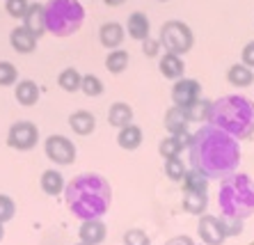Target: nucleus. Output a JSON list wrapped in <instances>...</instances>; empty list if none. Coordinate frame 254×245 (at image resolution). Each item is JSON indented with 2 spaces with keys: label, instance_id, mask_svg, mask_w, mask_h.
Returning <instances> with one entry per match:
<instances>
[{
  "label": "nucleus",
  "instance_id": "obj_1",
  "mask_svg": "<svg viewBox=\"0 0 254 245\" xmlns=\"http://www.w3.org/2000/svg\"><path fill=\"white\" fill-rule=\"evenodd\" d=\"M190 165L206 174L208 179H225L241 163V147L236 138L218 126H201L190 135Z\"/></svg>",
  "mask_w": 254,
  "mask_h": 245
},
{
  "label": "nucleus",
  "instance_id": "obj_2",
  "mask_svg": "<svg viewBox=\"0 0 254 245\" xmlns=\"http://www.w3.org/2000/svg\"><path fill=\"white\" fill-rule=\"evenodd\" d=\"M64 199L78 220H92L110 209L113 190L101 174H78L73 181H69V185H64Z\"/></svg>",
  "mask_w": 254,
  "mask_h": 245
},
{
  "label": "nucleus",
  "instance_id": "obj_3",
  "mask_svg": "<svg viewBox=\"0 0 254 245\" xmlns=\"http://www.w3.org/2000/svg\"><path fill=\"white\" fill-rule=\"evenodd\" d=\"M208 122L238 140L254 133V101L241 94H227L211 103Z\"/></svg>",
  "mask_w": 254,
  "mask_h": 245
},
{
  "label": "nucleus",
  "instance_id": "obj_4",
  "mask_svg": "<svg viewBox=\"0 0 254 245\" xmlns=\"http://www.w3.org/2000/svg\"><path fill=\"white\" fill-rule=\"evenodd\" d=\"M218 206L227 218H250L254 213V181L248 174H227L218 190Z\"/></svg>",
  "mask_w": 254,
  "mask_h": 245
},
{
  "label": "nucleus",
  "instance_id": "obj_5",
  "mask_svg": "<svg viewBox=\"0 0 254 245\" xmlns=\"http://www.w3.org/2000/svg\"><path fill=\"white\" fill-rule=\"evenodd\" d=\"M46 32L55 37H71L85 23V7L78 0H48L44 5Z\"/></svg>",
  "mask_w": 254,
  "mask_h": 245
},
{
  "label": "nucleus",
  "instance_id": "obj_6",
  "mask_svg": "<svg viewBox=\"0 0 254 245\" xmlns=\"http://www.w3.org/2000/svg\"><path fill=\"white\" fill-rule=\"evenodd\" d=\"M160 46L170 51V53H177V55H184L188 53L192 44H195V35L190 30V25L184 23V21H165L163 28H160Z\"/></svg>",
  "mask_w": 254,
  "mask_h": 245
},
{
  "label": "nucleus",
  "instance_id": "obj_7",
  "mask_svg": "<svg viewBox=\"0 0 254 245\" xmlns=\"http://www.w3.org/2000/svg\"><path fill=\"white\" fill-rule=\"evenodd\" d=\"M39 142V128L32 122H16L9 126L7 133V144L16 151H30Z\"/></svg>",
  "mask_w": 254,
  "mask_h": 245
},
{
  "label": "nucleus",
  "instance_id": "obj_8",
  "mask_svg": "<svg viewBox=\"0 0 254 245\" xmlns=\"http://www.w3.org/2000/svg\"><path fill=\"white\" fill-rule=\"evenodd\" d=\"M44 151H46L48 161L58 163V165H71V163L76 161V144L71 142L66 135H51L44 144Z\"/></svg>",
  "mask_w": 254,
  "mask_h": 245
},
{
  "label": "nucleus",
  "instance_id": "obj_9",
  "mask_svg": "<svg viewBox=\"0 0 254 245\" xmlns=\"http://www.w3.org/2000/svg\"><path fill=\"white\" fill-rule=\"evenodd\" d=\"M201 241L206 245H222L227 239V229H225V220L215 218V215H201L199 225H197Z\"/></svg>",
  "mask_w": 254,
  "mask_h": 245
},
{
  "label": "nucleus",
  "instance_id": "obj_10",
  "mask_svg": "<svg viewBox=\"0 0 254 245\" xmlns=\"http://www.w3.org/2000/svg\"><path fill=\"white\" fill-rule=\"evenodd\" d=\"M201 96V85L197 83L195 78H177V83L172 87V101L174 106L186 108L190 103H195L197 99Z\"/></svg>",
  "mask_w": 254,
  "mask_h": 245
},
{
  "label": "nucleus",
  "instance_id": "obj_11",
  "mask_svg": "<svg viewBox=\"0 0 254 245\" xmlns=\"http://www.w3.org/2000/svg\"><path fill=\"white\" fill-rule=\"evenodd\" d=\"M106 234H108V227L106 222L99 220V218H92V220H83L80 229H78V236L83 243H89V245H101L106 241Z\"/></svg>",
  "mask_w": 254,
  "mask_h": 245
},
{
  "label": "nucleus",
  "instance_id": "obj_12",
  "mask_svg": "<svg viewBox=\"0 0 254 245\" xmlns=\"http://www.w3.org/2000/svg\"><path fill=\"white\" fill-rule=\"evenodd\" d=\"M21 21H23L25 28L39 39V37L46 32V14H44V5L42 2H32V5H28V12L23 14Z\"/></svg>",
  "mask_w": 254,
  "mask_h": 245
},
{
  "label": "nucleus",
  "instance_id": "obj_13",
  "mask_svg": "<svg viewBox=\"0 0 254 245\" xmlns=\"http://www.w3.org/2000/svg\"><path fill=\"white\" fill-rule=\"evenodd\" d=\"M9 44H12V48L16 53L28 55L37 48V37L32 35L25 25H18V28H14V30L9 32Z\"/></svg>",
  "mask_w": 254,
  "mask_h": 245
},
{
  "label": "nucleus",
  "instance_id": "obj_14",
  "mask_svg": "<svg viewBox=\"0 0 254 245\" xmlns=\"http://www.w3.org/2000/svg\"><path fill=\"white\" fill-rule=\"evenodd\" d=\"M99 42L108 48V51H113V48H119L122 42H124V25L117 23V21H108V23L101 25L99 30Z\"/></svg>",
  "mask_w": 254,
  "mask_h": 245
},
{
  "label": "nucleus",
  "instance_id": "obj_15",
  "mask_svg": "<svg viewBox=\"0 0 254 245\" xmlns=\"http://www.w3.org/2000/svg\"><path fill=\"white\" fill-rule=\"evenodd\" d=\"M158 69H160V73H163L165 78L177 80V78L184 76L186 64H184V60H181V55L165 51V55H160V60H158Z\"/></svg>",
  "mask_w": 254,
  "mask_h": 245
},
{
  "label": "nucleus",
  "instance_id": "obj_16",
  "mask_svg": "<svg viewBox=\"0 0 254 245\" xmlns=\"http://www.w3.org/2000/svg\"><path fill=\"white\" fill-rule=\"evenodd\" d=\"M69 128L76 135H92L96 128V120H94V115L87 113V110H76V113H71L69 117Z\"/></svg>",
  "mask_w": 254,
  "mask_h": 245
},
{
  "label": "nucleus",
  "instance_id": "obj_17",
  "mask_svg": "<svg viewBox=\"0 0 254 245\" xmlns=\"http://www.w3.org/2000/svg\"><path fill=\"white\" fill-rule=\"evenodd\" d=\"M181 206H184L188 213H192V215H201L204 211H206V206H208L206 190H190V188H186L184 199H181Z\"/></svg>",
  "mask_w": 254,
  "mask_h": 245
},
{
  "label": "nucleus",
  "instance_id": "obj_18",
  "mask_svg": "<svg viewBox=\"0 0 254 245\" xmlns=\"http://www.w3.org/2000/svg\"><path fill=\"white\" fill-rule=\"evenodd\" d=\"M190 142V135L186 133V135H170V138H163L158 144V151L163 158H177V156H181V151L188 147Z\"/></svg>",
  "mask_w": 254,
  "mask_h": 245
},
{
  "label": "nucleus",
  "instance_id": "obj_19",
  "mask_svg": "<svg viewBox=\"0 0 254 245\" xmlns=\"http://www.w3.org/2000/svg\"><path fill=\"white\" fill-rule=\"evenodd\" d=\"M188 117L179 106L170 108L165 115V128L170 131V135H186L188 133Z\"/></svg>",
  "mask_w": 254,
  "mask_h": 245
},
{
  "label": "nucleus",
  "instance_id": "obj_20",
  "mask_svg": "<svg viewBox=\"0 0 254 245\" xmlns=\"http://www.w3.org/2000/svg\"><path fill=\"white\" fill-rule=\"evenodd\" d=\"M117 144L126 151H135L142 144V128L135 124L122 126V128H119V135H117Z\"/></svg>",
  "mask_w": 254,
  "mask_h": 245
},
{
  "label": "nucleus",
  "instance_id": "obj_21",
  "mask_svg": "<svg viewBox=\"0 0 254 245\" xmlns=\"http://www.w3.org/2000/svg\"><path fill=\"white\" fill-rule=\"evenodd\" d=\"M39 87H37L35 80H18L16 83V90H14V96H16V101L21 103V106L30 108L35 106L37 101H39Z\"/></svg>",
  "mask_w": 254,
  "mask_h": 245
},
{
  "label": "nucleus",
  "instance_id": "obj_22",
  "mask_svg": "<svg viewBox=\"0 0 254 245\" xmlns=\"http://www.w3.org/2000/svg\"><path fill=\"white\" fill-rule=\"evenodd\" d=\"M227 80H229L234 87H250L254 83V71L252 66L248 64H231L229 71H227Z\"/></svg>",
  "mask_w": 254,
  "mask_h": 245
},
{
  "label": "nucleus",
  "instance_id": "obj_23",
  "mask_svg": "<svg viewBox=\"0 0 254 245\" xmlns=\"http://www.w3.org/2000/svg\"><path fill=\"white\" fill-rule=\"evenodd\" d=\"M39 185H42V190L51 197H58L60 192H64V177L58 172V170H46L42 174V179H39Z\"/></svg>",
  "mask_w": 254,
  "mask_h": 245
},
{
  "label": "nucleus",
  "instance_id": "obj_24",
  "mask_svg": "<svg viewBox=\"0 0 254 245\" xmlns=\"http://www.w3.org/2000/svg\"><path fill=\"white\" fill-rule=\"evenodd\" d=\"M108 122H110V126H117V128L130 124V122H133V108L124 101L113 103L110 110H108Z\"/></svg>",
  "mask_w": 254,
  "mask_h": 245
},
{
  "label": "nucleus",
  "instance_id": "obj_25",
  "mask_svg": "<svg viewBox=\"0 0 254 245\" xmlns=\"http://www.w3.org/2000/svg\"><path fill=\"white\" fill-rule=\"evenodd\" d=\"M126 28H128V35L133 37V39H137V42H142V39H147L149 37V30H151V25H149V18L144 16L142 12H133L128 16V23H126Z\"/></svg>",
  "mask_w": 254,
  "mask_h": 245
},
{
  "label": "nucleus",
  "instance_id": "obj_26",
  "mask_svg": "<svg viewBox=\"0 0 254 245\" xmlns=\"http://www.w3.org/2000/svg\"><path fill=\"white\" fill-rule=\"evenodd\" d=\"M211 103L208 99H197L195 103H190V106L181 108L186 113V117H188V122H206L208 120V115H211Z\"/></svg>",
  "mask_w": 254,
  "mask_h": 245
},
{
  "label": "nucleus",
  "instance_id": "obj_27",
  "mask_svg": "<svg viewBox=\"0 0 254 245\" xmlns=\"http://www.w3.org/2000/svg\"><path fill=\"white\" fill-rule=\"evenodd\" d=\"M128 66V53L122 48H113L106 58V69L110 73H122Z\"/></svg>",
  "mask_w": 254,
  "mask_h": 245
},
{
  "label": "nucleus",
  "instance_id": "obj_28",
  "mask_svg": "<svg viewBox=\"0 0 254 245\" xmlns=\"http://www.w3.org/2000/svg\"><path fill=\"white\" fill-rule=\"evenodd\" d=\"M80 80H83V76H80V71H78V69H73V66L64 69V71L58 76V85L64 92H78V90H80Z\"/></svg>",
  "mask_w": 254,
  "mask_h": 245
},
{
  "label": "nucleus",
  "instance_id": "obj_29",
  "mask_svg": "<svg viewBox=\"0 0 254 245\" xmlns=\"http://www.w3.org/2000/svg\"><path fill=\"white\" fill-rule=\"evenodd\" d=\"M184 185L186 188H190V190H206L208 188V177L206 174H201L199 170H186V174H184Z\"/></svg>",
  "mask_w": 254,
  "mask_h": 245
},
{
  "label": "nucleus",
  "instance_id": "obj_30",
  "mask_svg": "<svg viewBox=\"0 0 254 245\" xmlns=\"http://www.w3.org/2000/svg\"><path fill=\"white\" fill-rule=\"evenodd\" d=\"M80 90H83L87 96H101L103 94V83H101L99 76L87 73V76H83V80H80Z\"/></svg>",
  "mask_w": 254,
  "mask_h": 245
},
{
  "label": "nucleus",
  "instance_id": "obj_31",
  "mask_svg": "<svg viewBox=\"0 0 254 245\" xmlns=\"http://www.w3.org/2000/svg\"><path fill=\"white\" fill-rule=\"evenodd\" d=\"M165 174L172 181H181L186 174V163L181 158H165Z\"/></svg>",
  "mask_w": 254,
  "mask_h": 245
},
{
  "label": "nucleus",
  "instance_id": "obj_32",
  "mask_svg": "<svg viewBox=\"0 0 254 245\" xmlns=\"http://www.w3.org/2000/svg\"><path fill=\"white\" fill-rule=\"evenodd\" d=\"M16 78H18V71H16V66H14L12 62H7V60L0 62V87H9V85H14L16 83Z\"/></svg>",
  "mask_w": 254,
  "mask_h": 245
},
{
  "label": "nucleus",
  "instance_id": "obj_33",
  "mask_svg": "<svg viewBox=\"0 0 254 245\" xmlns=\"http://www.w3.org/2000/svg\"><path fill=\"white\" fill-rule=\"evenodd\" d=\"M16 213V204L9 195H0V222H9Z\"/></svg>",
  "mask_w": 254,
  "mask_h": 245
},
{
  "label": "nucleus",
  "instance_id": "obj_34",
  "mask_svg": "<svg viewBox=\"0 0 254 245\" xmlns=\"http://www.w3.org/2000/svg\"><path fill=\"white\" fill-rule=\"evenodd\" d=\"M124 245H151V239L142 229H128L124 234Z\"/></svg>",
  "mask_w": 254,
  "mask_h": 245
},
{
  "label": "nucleus",
  "instance_id": "obj_35",
  "mask_svg": "<svg viewBox=\"0 0 254 245\" xmlns=\"http://www.w3.org/2000/svg\"><path fill=\"white\" fill-rule=\"evenodd\" d=\"M28 0H5V9L12 18H23V14L28 12Z\"/></svg>",
  "mask_w": 254,
  "mask_h": 245
},
{
  "label": "nucleus",
  "instance_id": "obj_36",
  "mask_svg": "<svg viewBox=\"0 0 254 245\" xmlns=\"http://www.w3.org/2000/svg\"><path fill=\"white\" fill-rule=\"evenodd\" d=\"M160 39H151V37H147V39H142V53L147 55V58H156V55L160 53Z\"/></svg>",
  "mask_w": 254,
  "mask_h": 245
},
{
  "label": "nucleus",
  "instance_id": "obj_37",
  "mask_svg": "<svg viewBox=\"0 0 254 245\" xmlns=\"http://www.w3.org/2000/svg\"><path fill=\"white\" fill-rule=\"evenodd\" d=\"M225 220V229H227V236H238V234L243 232V220H238V218H222Z\"/></svg>",
  "mask_w": 254,
  "mask_h": 245
},
{
  "label": "nucleus",
  "instance_id": "obj_38",
  "mask_svg": "<svg viewBox=\"0 0 254 245\" xmlns=\"http://www.w3.org/2000/svg\"><path fill=\"white\" fill-rule=\"evenodd\" d=\"M243 64H248L254 69V42H248L243 46Z\"/></svg>",
  "mask_w": 254,
  "mask_h": 245
},
{
  "label": "nucleus",
  "instance_id": "obj_39",
  "mask_svg": "<svg viewBox=\"0 0 254 245\" xmlns=\"http://www.w3.org/2000/svg\"><path fill=\"white\" fill-rule=\"evenodd\" d=\"M165 245H195V241L190 239V236H174V239H170Z\"/></svg>",
  "mask_w": 254,
  "mask_h": 245
},
{
  "label": "nucleus",
  "instance_id": "obj_40",
  "mask_svg": "<svg viewBox=\"0 0 254 245\" xmlns=\"http://www.w3.org/2000/svg\"><path fill=\"white\" fill-rule=\"evenodd\" d=\"M106 5H110V7H119V5H124L126 0H103Z\"/></svg>",
  "mask_w": 254,
  "mask_h": 245
},
{
  "label": "nucleus",
  "instance_id": "obj_41",
  "mask_svg": "<svg viewBox=\"0 0 254 245\" xmlns=\"http://www.w3.org/2000/svg\"><path fill=\"white\" fill-rule=\"evenodd\" d=\"M5 239V222H0V241Z\"/></svg>",
  "mask_w": 254,
  "mask_h": 245
},
{
  "label": "nucleus",
  "instance_id": "obj_42",
  "mask_svg": "<svg viewBox=\"0 0 254 245\" xmlns=\"http://www.w3.org/2000/svg\"><path fill=\"white\" fill-rule=\"evenodd\" d=\"M76 245H89V243H83V241H80V243H76Z\"/></svg>",
  "mask_w": 254,
  "mask_h": 245
},
{
  "label": "nucleus",
  "instance_id": "obj_43",
  "mask_svg": "<svg viewBox=\"0 0 254 245\" xmlns=\"http://www.w3.org/2000/svg\"><path fill=\"white\" fill-rule=\"evenodd\" d=\"M160 2H167V0H160Z\"/></svg>",
  "mask_w": 254,
  "mask_h": 245
}]
</instances>
